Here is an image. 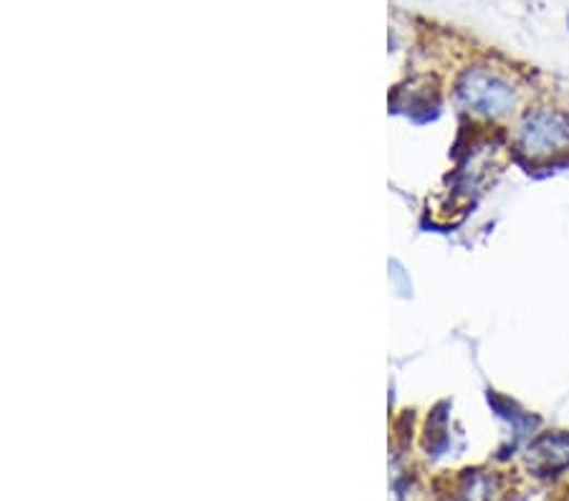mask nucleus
I'll list each match as a JSON object with an SVG mask.
<instances>
[{"mask_svg":"<svg viewBox=\"0 0 569 501\" xmlns=\"http://www.w3.org/2000/svg\"><path fill=\"white\" fill-rule=\"evenodd\" d=\"M453 97L478 119H503L517 109V84L488 63H471L455 76Z\"/></svg>","mask_w":569,"mask_h":501,"instance_id":"obj_1","label":"nucleus"},{"mask_svg":"<svg viewBox=\"0 0 569 501\" xmlns=\"http://www.w3.org/2000/svg\"><path fill=\"white\" fill-rule=\"evenodd\" d=\"M517 147L526 157L562 155L569 150V111L559 107H529L517 122Z\"/></svg>","mask_w":569,"mask_h":501,"instance_id":"obj_2","label":"nucleus"},{"mask_svg":"<svg viewBox=\"0 0 569 501\" xmlns=\"http://www.w3.org/2000/svg\"><path fill=\"white\" fill-rule=\"evenodd\" d=\"M529 466L536 476H557L569 468V431H552L529 445Z\"/></svg>","mask_w":569,"mask_h":501,"instance_id":"obj_3","label":"nucleus"},{"mask_svg":"<svg viewBox=\"0 0 569 501\" xmlns=\"http://www.w3.org/2000/svg\"><path fill=\"white\" fill-rule=\"evenodd\" d=\"M567 23H569V21H567Z\"/></svg>","mask_w":569,"mask_h":501,"instance_id":"obj_4","label":"nucleus"}]
</instances>
